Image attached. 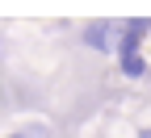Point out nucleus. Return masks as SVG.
<instances>
[{
    "label": "nucleus",
    "mask_w": 151,
    "mask_h": 138,
    "mask_svg": "<svg viewBox=\"0 0 151 138\" xmlns=\"http://www.w3.org/2000/svg\"><path fill=\"white\" fill-rule=\"evenodd\" d=\"M118 63L122 59H134L139 46H143V38L151 34V17H126V21H118Z\"/></svg>",
    "instance_id": "nucleus-1"
},
{
    "label": "nucleus",
    "mask_w": 151,
    "mask_h": 138,
    "mask_svg": "<svg viewBox=\"0 0 151 138\" xmlns=\"http://www.w3.org/2000/svg\"><path fill=\"white\" fill-rule=\"evenodd\" d=\"M113 29H118V21H88V25H84V46H88V50H101V54H105V50H118V46L109 42Z\"/></svg>",
    "instance_id": "nucleus-2"
},
{
    "label": "nucleus",
    "mask_w": 151,
    "mask_h": 138,
    "mask_svg": "<svg viewBox=\"0 0 151 138\" xmlns=\"http://www.w3.org/2000/svg\"><path fill=\"white\" fill-rule=\"evenodd\" d=\"M122 75H126V80H143V75H147V59L143 54H134V59H122Z\"/></svg>",
    "instance_id": "nucleus-3"
},
{
    "label": "nucleus",
    "mask_w": 151,
    "mask_h": 138,
    "mask_svg": "<svg viewBox=\"0 0 151 138\" xmlns=\"http://www.w3.org/2000/svg\"><path fill=\"white\" fill-rule=\"evenodd\" d=\"M4 138H50V130H46V126H21V130H13V134H4Z\"/></svg>",
    "instance_id": "nucleus-4"
}]
</instances>
